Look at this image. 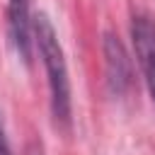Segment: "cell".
I'll list each match as a JSON object with an SVG mask.
<instances>
[{
    "instance_id": "cell-5",
    "label": "cell",
    "mask_w": 155,
    "mask_h": 155,
    "mask_svg": "<svg viewBox=\"0 0 155 155\" xmlns=\"http://www.w3.org/2000/svg\"><path fill=\"white\" fill-rule=\"evenodd\" d=\"M0 155H12V148H10V140H7V136H5L2 121H0Z\"/></svg>"
},
{
    "instance_id": "cell-4",
    "label": "cell",
    "mask_w": 155,
    "mask_h": 155,
    "mask_svg": "<svg viewBox=\"0 0 155 155\" xmlns=\"http://www.w3.org/2000/svg\"><path fill=\"white\" fill-rule=\"evenodd\" d=\"M7 31L15 53L22 58V63H29L34 46V17L29 12V0L7 2Z\"/></svg>"
},
{
    "instance_id": "cell-3",
    "label": "cell",
    "mask_w": 155,
    "mask_h": 155,
    "mask_svg": "<svg viewBox=\"0 0 155 155\" xmlns=\"http://www.w3.org/2000/svg\"><path fill=\"white\" fill-rule=\"evenodd\" d=\"M131 39H133L136 63L140 68L143 82H145V87L150 92V99L155 104V19L145 12L133 15Z\"/></svg>"
},
{
    "instance_id": "cell-1",
    "label": "cell",
    "mask_w": 155,
    "mask_h": 155,
    "mask_svg": "<svg viewBox=\"0 0 155 155\" xmlns=\"http://www.w3.org/2000/svg\"><path fill=\"white\" fill-rule=\"evenodd\" d=\"M34 46L41 56V63L46 68V82H48V102H51V116L58 131H70L73 124V90H70V73L65 63L63 46L58 41V31L51 24L48 15L39 12L34 17Z\"/></svg>"
},
{
    "instance_id": "cell-2",
    "label": "cell",
    "mask_w": 155,
    "mask_h": 155,
    "mask_svg": "<svg viewBox=\"0 0 155 155\" xmlns=\"http://www.w3.org/2000/svg\"><path fill=\"white\" fill-rule=\"evenodd\" d=\"M104 73H107V85L111 94L116 97H128L136 87V70L133 61L124 46V41L107 31L104 34Z\"/></svg>"
}]
</instances>
